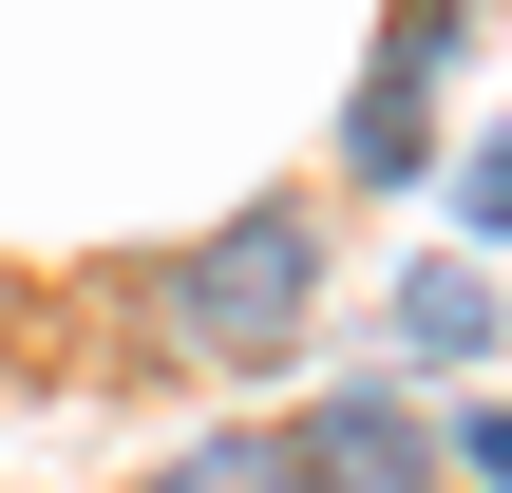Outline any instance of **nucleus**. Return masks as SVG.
Masks as SVG:
<instances>
[{
	"label": "nucleus",
	"instance_id": "obj_1",
	"mask_svg": "<svg viewBox=\"0 0 512 493\" xmlns=\"http://www.w3.org/2000/svg\"><path fill=\"white\" fill-rule=\"evenodd\" d=\"M133 323H152V361L266 380V361L323 323V190H247V209H209L190 247H152V266H133Z\"/></svg>",
	"mask_w": 512,
	"mask_h": 493
},
{
	"label": "nucleus",
	"instance_id": "obj_2",
	"mask_svg": "<svg viewBox=\"0 0 512 493\" xmlns=\"http://www.w3.org/2000/svg\"><path fill=\"white\" fill-rule=\"evenodd\" d=\"M285 475H304V493H456V456H437L418 380H342V399L285 418Z\"/></svg>",
	"mask_w": 512,
	"mask_h": 493
},
{
	"label": "nucleus",
	"instance_id": "obj_3",
	"mask_svg": "<svg viewBox=\"0 0 512 493\" xmlns=\"http://www.w3.org/2000/svg\"><path fill=\"white\" fill-rule=\"evenodd\" d=\"M418 152H437V76H418V57H399V38H380V76H361V95H342V171H361V190H399V171H418Z\"/></svg>",
	"mask_w": 512,
	"mask_h": 493
},
{
	"label": "nucleus",
	"instance_id": "obj_4",
	"mask_svg": "<svg viewBox=\"0 0 512 493\" xmlns=\"http://www.w3.org/2000/svg\"><path fill=\"white\" fill-rule=\"evenodd\" d=\"M399 361H418V380L494 361V266H399Z\"/></svg>",
	"mask_w": 512,
	"mask_h": 493
},
{
	"label": "nucleus",
	"instance_id": "obj_5",
	"mask_svg": "<svg viewBox=\"0 0 512 493\" xmlns=\"http://www.w3.org/2000/svg\"><path fill=\"white\" fill-rule=\"evenodd\" d=\"M152 493H304V475H285V418H228V437H190Z\"/></svg>",
	"mask_w": 512,
	"mask_h": 493
},
{
	"label": "nucleus",
	"instance_id": "obj_6",
	"mask_svg": "<svg viewBox=\"0 0 512 493\" xmlns=\"http://www.w3.org/2000/svg\"><path fill=\"white\" fill-rule=\"evenodd\" d=\"M437 456H456L475 493H512V399H456V437H437Z\"/></svg>",
	"mask_w": 512,
	"mask_h": 493
},
{
	"label": "nucleus",
	"instance_id": "obj_7",
	"mask_svg": "<svg viewBox=\"0 0 512 493\" xmlns=\"http://www.w3.org/2000/svg\"><path fill=\"white\" fill-rule=\"evenodd\" d=\"M456 228H475V247L512 228V133H494V152H456Z\"/></svg>",
	"mask_w": 512,
	"mask_h": 493
}]
</instances>
